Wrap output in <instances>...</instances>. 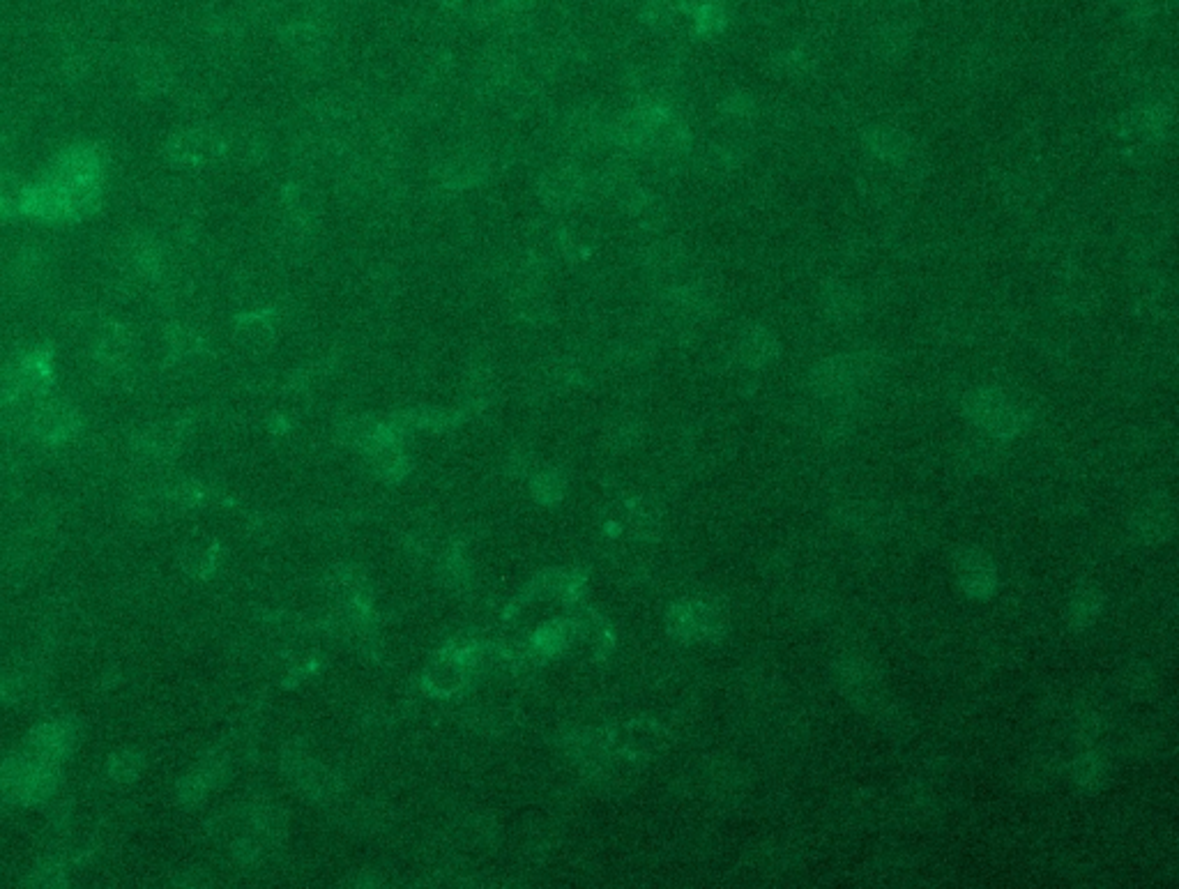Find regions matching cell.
Wrapping results in <instances>:
<instances>
[{
	"instance_id": "cell-1",
	"label": "cell",
	"mask_w": 1179,
	"mask_h": 889,
	"mask_svg": "<svg viewBox=\"0 0 1179 889\" xmlns=\"http://www.w3.org/2000/svg\"><path fill=\"white\" fill-rule=\"evenodd\" d=\"M961 410L972 427L998 443L1016 440L1032 427L1030 408L1000 387H972L961 401Z\"/></svg>"
},
{
	"instance_id": "cell-2",
	"label": "cell",
	"mask_w": 1179,
	"mask_h": 889,
	"mask_svg": "<svg viewBox=\"0 0 1179 889\" xmlns=\"http://www.w3.org/2000/svg\"><path fill=\"white\" fill-rule=\"evenodd\" d=\"M882 374H885V355L864 348V351L829 355L813 364L809 387L823 399H843L876 383Z\"/></svg>"
},
{
	"instance_id": "cell-3",
	"label": "cell",
	"mask_w": 1179,
	"mask_h": 889,
	"mask_svg": "<svg viewBox=\"0 0 1179 889\" xmlns=\"http://www.w3.org/2000/svg\"><path fill=\"white\" fill-rule=\"evenodd\" d=\"M952 576L956 590L970 602H988L1000 590L998 562L977 544L958 546L952 553Z\"/></svg>"
},
{
	"instance_id": "cell-4",
	"label": "cell",
	"mask_w": 1179,
	"mask_h": 889,
	"mask_svg": "<svg viewBox=\"0 0 1179 889\" xmlns=\"http://www.w3.org/2000/svg\"><path fill=\"white\" fill-rule=\"evenodd\" d=\"M1175 514V503L1168 496L1147 498L1129 516V537L1138 546L1166 544L1175 537Z\"/></svg>"
},
{
	"instance_id": "cell-5",
	"label": "cell",
	"mask_w": 1179,
	"mask_h": 889,
	"mask_svg": "<svg viewBox=\"0 0 1179 889\" xmlns=\"http://www.w3.org/2000/svg\"><path fill=\"white\" fill-rule=\"evenodd\" d=\"M834 680L836 687L850 703L871 708L882 698V685L878 668L871 664L866 657L859 655H843L834 661Z\"/></svg>"
},
{
	"instance_id": "cell-6",
	"label": "cell",
	"mask_w": 1179,
	"mask_h": 889,
	"mask_svg": "<svg viewBox=\"0 0 1179 889\" xmlns=\"http://www.w3.org/2000/svg\"><path fill=\"white\" fill-rule=\"evenodd\" d=\"M673 629L675 634L684 641H721L724 634L728 632V620L724 611H719L717 606H710L705 602H694V604H682L678 611H675V620H673Z\"/></svg>"
},
{
	"instance_id": "cell-7",
	"label": "cell",
	"mask_w": 1179,
	"mask_h": 889,
	"mask_svg": "<svg viewBox=\"0 0 1179 889\" xmlns=\"http://www.w3.org/2000/svg\"><path fill=\"white\" fill-rule=\"evenodd\" d=\"M1106 592L1094 583H1078L1064 602V622L1069 632L1080 634L1092 629L1106 613Z\"/></svg>"
},
{
	"instance_id": "cell-8",
	"label": "cell",
	"mask_w": 1179,
	"mask_h": 889,
	"mask_svg": "<svg viewBox=\"0 0 1179 889\" xmlns=\"http://www.w3.org/2000/svg\"><path fill=\"white\" fill-rule=\"evenodd\" d=\"M102 157L95 148L76 146L56 157L49 176L63 182H102Z\"/></svg>"
},
{
	"instance_id": "cell-9",
	"label": "cell",
	"mask_w": 1179,
	"mask_h": 889,
	"mask_svg": "<svg viewBox=\"0 0 1179 889\" xmlns=\"http://www.w3.org/2000/svg\"><path fill=\"white\" fill-rule=\"evenodd\" d=\"M222 153V141L208 129H187L169 141V157L178 164H203Z\"/></svg>"
},
{
	"instance_id": "cell-10",
	"label": "cell",
	"mask_w": 1179,
	"mask_h": 889,
	"mask_svg": "<svg viewBox=\"0 0 1179 889\" xmlns=\"http://www.w3.org/2000/svg\"><path fill=\"white\" fill-rule=\"evenodd\" d=\"M781 353L779 339L774 337L763 325H749L740 337H737V355L747 364L749 369H765L772 362H777Z\"/></svg>"
},
{
	"instance_id": "cell-11",
	"label": "cell",
	"mask_w": 1179,
	"mask_h": 889,
	"mask_svg": "<svg viewBox=\"0 0 1179 889\" xmlns=\"http://www.w3.org/2000/svg\"><path fill=\"white\" fill-rule=\"evenodd\" d=\"M1108 758L1101 751L1085 749L1069 763V777L1083 793H1099L1108 781Z\"/></svg>"
},
{
	"instance_id": "cell-12",
	"label": "cell",
	"mask_w": 1179,
	"mask_h": 889,
	"mask_svg": "<svg viewBox=\"0 0 1179 889\" xmlns=\"http://www.w3.org/2000/svg\"><path fill=\"white\" fill-rule=\"evenodd\" d=\"M823 309L829 316V321L839 325H850L859 321L864 305L855 288L841 284V281H832L823 291Z\"/></svg>"
},
{
	"instance_id": "cell-13",
	"label": "cell",
	"mask_w": 1179,
	"mask_h": 889,
	"mask_svg": "<svg viewBox=\"0 0 1179 889\" xmlns=\"http://www.w3.org/2000/svg\"><path fill=\"white\" fill-rule=\"evenodd\" d=\"M1170 123H1173V111L1166 104L1154 102L1145 104L1133 113L1129 120V127L1140 134L1143 141H1161L1168 134Z\"/></svg>"
},
{
	"instance_id": "cell-14",
	"label": "cell",
	"mask_w": 1179,
	"mask_h": 889,
	"mask_svg": "<svg viewBox=\"0 0 1179 889\" xmlns=\"http://www.w3.org/2000/svg\"><path fill=\"white\" fill-rule=\"evenodd\" d=\"M866 143H869L873 155L887 159V162L903 164L905 159L910 157L908 139H905L901 132H894V129H889V127L871 129V132L866 134Z\"/></svg>"
},
{
	"instance_id": "cell-15",
	"label": "cell",
	"mask_w": 1179,
	"mask_h": 889,
	"mask_svg": "<svg viewBox=\"0 0 1179 889\" xmlns=\"http://www.w3.org/2000/svg\"><path fill=\"white\" fill-rule=\"evenodd\" d=\"M97 355H100V360L109 369L123 367L129 360V355H132V339H129L127 330L120 328V325L106 328L100 341H97Z\"/></svg>"
},
{
	"instance_id": "cell-16",
	"label": "cell",
	"mask_w": 1179,
	"mask_h": 889,
	"mask_svg": "<svg viewBox=\"0 0 1179 889\" xmlns=\"http://www.w3.org/2000/svg\"><path fill=\"white\" fill-rule=\"evenodd\" d=\"M30 185L24 180L12 176V173H0V217L10 219L26 215Z\"/></svg>"
},
{
	"instance_id": "cell-17",
	"label": "cell",
	"mask_w": 1179,
	"mask_h": 889,
	"mask_svg": "<svg viewBox=\"0 0 1179 889\" xmlns=\"http://www.w3.org/2000/svg\"><path fill=\"white\" fill-rule=\"evenodd\" d=\"M542 194L551 205H567L581 194V178L572 171H555L542 180Z\"/></svg>"
},
{
	"instance_id": "cell-18",
	"label": "cell",
	"mask_w": 1179,
	"mask_h": 889,
	"mask_svg": "<svg viewBox=\"0 0 1179 889\" xmlns=\"http://www.w3.org/2000/svg\"><path fill=\"white\" fill-rule=\"evenodd\" d=\"M136 81L141 83L146 93H157V90H164L166 83H169V67H166L162 58L146 53L139 60V65H136Z\"/></svg>"
},
{
	"instance_id": "cell-19",
	"label": "cell",
	"mask_w": 1179,
	"mask_h": 889,
	"mask_svg": "<svg viewBox=\"0 0 1179 889\" xmlns=\"http://www.w3.org/2000/svg\"><path fill=\"white\" fill-rule=\"evenodd\" d=\"M72 424H74V415L70 413V410L51 404L47 408H42V413L37 415L35 429L47 433V436H60V433H65L67 429L72 427Z\"/></svg>"
},
{
	"instance_id": "cell-20",
	"label": "cell",
	"mask_w": 1179,
	"mask_h": 889,
	"mask_svg": "<svg viewBox=\"0 0 1179 889\" xmlns=\"http://www.w3.org/2000/svg\"><path fill=\"white\" fill-rule=\"evenodd\" d=\"M678 3H680V7H684V10L691 12V14H694V17H696V14L701 12L703 7H707V5H710V3H714V0H678Z\"/></svg>"
}]
</instances>
